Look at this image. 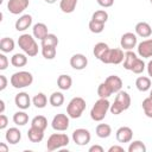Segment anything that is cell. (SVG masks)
<instances>
[{"label":"cell","mask_w":152,"mask_h":152,"mask_svg":"<svg viewBox=\"0 0 152 152\" xmlns=\"http://www.w3.org/2000/svg\"><path fill=\"white\" fill-rule=\"evenodd\" d=\"M18 45L24 51V53H26L30 57H34L38 55V44H37L33 34L24 33V34L19 36Z\"/></svg>","instance_id":"6da1fadb"},{"label":"cell","mask_w":152,"mask_h":152,"mask_svg":"<svg viewBox=\"0 0 152 152\" xmlns=\"http://www.w3.org/2000/svg\"><path fill=\"white\" fill-rule=\"evenodd\" d=\"M131 106V96L127 91H124V90H120L119 93H116V96H115V100H114V103L110 104V113L114 114V115H119L121 114L124 110H127Z\"/></svg>","instance_id":"7a4b0ae2"},{"label":"cell","mask_w":152,"mask_h":152,"mask_svg":"<svg viewBox=\"0 0 152 152\" xmlns=\"http://www.w3.org/2000/svg\"><path fill=\"white\" fill-rule=\"evenodd\" d=\"M110 108V103L108 101V99H99L94 106L91 107L90 109V118L91 120L94 121H102L106 115H107V112L109 110Z\"/></svg>","instance_id":"3957f363"},{"label":"cell","mask_w":152,"mask_h":152,"mask_svg":"<svg viewBox=\"0 0 152 152\" xmlns=\"http://www.w3.org/2000/svg\"><path fill=\"white\" fill-rule=\"evenodd\" d=\"M10 82H11V86L15 89H21V88H26L28 86L32 84L33 82V76L31 72L28 71H17L14 72L11 78H10Z\"/></svg>","instance_id":"277c9868"},{"label":"cell","mask_w":152,"mask_h":152,"mask_svg":"<svg viewBox=\"0 0 152 152\" xmlns=\"http://www.w3.org/2000/svg\"><path fill=\"white\" fill-rule=\"evenodd\" d=\"M86 107H87V103L83 97H80V96L72 97L66 106V114L71 119H78V118H81Z\"/></svg>","instance_id":"5b68a950"},{"label":"cell","mask_w":152,"mask_h":152,"mask_svg":"<svg viewBox=\"0 0 152 152\" xmlns=\"http://www.w3.org/2000/svg\"><path fill=\"white\" fill-rule=\"evenodd\" d=\"M69 142H70V139L65 133H52L48 139L46 148L48 151L59 150V148L68 146Z\"/></svg>","instance_id":"8992f818"},{"label":"cell","mask_w":152,"mask_h":152,"mask_svg":"<svg viewBox=\"0 0 152 152\" xmlns=\"http://www.w3.org/2000/svg\"><path fill=\"white\" fill-rule=\"evenodd\" d=\"M69 115L68 114H63V113H59V114H56L51 121V127L57 131V132H64L69 128V125H70V120H69Z\"/></svg>","instance_id":"52a82bcc"},{"label":"cell","mask_w":152,"mask_h":152,"mask_svg":"<svg viewBox=\"0 0 152 152\" xmlns=\"http://www.w3.org/2000/svg\"><path fill=\"white\" fill-rule=\"evenodd\" d=\"M90 132L86 128H77L72 132V141L78 146H84L90 142Z\"/></svg>","instance_id":"ba28073f"},{"label":"cell","mask_w":152,"mask_h":152,"mask_svg":"<svg viewBox=\"0 0 152 152\" xmlns=\"http://www.w3.org/2000/svg\"><path fill=\"white\" fill-rule=\"evenodd\" d=\"M30 5L28 0H8L7 2V10L12 14H20L23 13Z\"/></svg>","instance_id":"9c48e42d"},{"label":"cell","mask_w":152,"mask_h":152,"mask_svg":"<svg viewBox=\"0 0 152 152\" xmlns=\"http://www.w3.org/2000/svg\"><path fill=\"white\" fill-rule=\"evenodd\" d=\"M138 44V38L137 34L133 32H126L121 36L120 39V45L124 50H132L133 48H135Z\"/></svg>","instance_id":"30bf717a"},{"label":"cell","mask_w":152,"mask_h":152,"mask_svg":"<svg viewBox=\"0 0 152 152\" xmlns=\"http://www.w3.org/2000/svg\"><path fill=\"white\" fill-rule=\"evenodd\" d=\"M115 137L119 142H131L133 138V131L128 126H121L116 129Z\"/></svg>","instance_id":"8fae6325"},{"label":"cell","mask_w":152,"mask_h":152,"mask_svg":"<svg viewBox=\"0 0 152 152\" xmlns=\"http://www.w3.org/2000/svg\"><path fill=\"white\" fill-rule=\"evenodd\" d=\"M138 55L142 58H150L152 57V39H145L140 42L137 46Z\"/></svg>","instance_id":"7c38bea8"},{"label":"cell","mask_w":152,"mask_h":152,"mask_svg":"<svg viewBox=\"0 0 152 152\" xmlns=\"http://www.w3.org/2000/svg\"><path fill=\"white\" fill-rule=\"evenodd\" d=\"M70 65L75 70H83L88 65V58L83 53H75L70 58Z\"/></svg>","instance_id":"4fadbf2b"},{"label":"cell","mask_w":152,"mask_h":152,"mask_svg":"<svg viewBox=\"0 0 152 152\" xmlns=\"http://www.w3.org/2000/svg\"><path fill=\"white\" fill-rule=\"evenodd\" d=\"M14 103L15 106L19 108V109H27L30 108L31 106V99H30V95L25 91H21V93H18L14 97Z\"/></svg>","instance_id":"5bb4252c"},{"label":"cell","mask_w":152,"mask_h":152,"mask_svg":"<svg viewBox=\"0 0 152 152\" xmlns=\"http://www.w3.org/2000/svg\"><path fill=\"white\" fill-rule=\"evenodd\" d=\"M5 139H6V141H7L8 144H11V145L18 144V142L20 141V139H21V132H20V129L17 128V127H11V128H8V129L6 131V133H5Z\"/></svg>","instance_id":"9a60e30c"},{"label":"cell","mask_w":152,"mask_h":152,"mask_svg":"<svg viewBox=\"0 0 152 152\" xmlns=\"http://www.w3.org/2000/svg\"><path fill=\"white\" fill-rule=\"evenodd\" d=\"M32 25V15L31 14H23L21 17H19V19H17L14 27L17 31H26L30 26Z\"/></svg>","instance_id":"2e32d148"},{"label":"cell","mask_w":152,"mask_h":152,"mask_svg":"<svg viewBox=\"0 0 152 152\" xmlns=\"http://www.w3.org/2000/svg\"><path fill=\"white\" fill-rule=\"evenodd\" d=\"M135 34L141 38H148L152 34V27L146 21H140L135 25Z\"/></svg>","instance_id":"e0dca14e"},{"label":"cell","mask_w":152,"mask_h":152,"mask_svg":"<svg viewBox=\"0 0 152 152\" xmlns=\"http://www.w3.org/2000/svg\"><path fill=\"white\" fill-rule=\"evenodd\" d=\"M32 34H33L34 38H37L39 40H43L49 34L48 26L44 23H37V24H34L33 27H32Z\"/></svg>","instance_id":"ac0fdd59"},{"label":"cell","mask_w":152,"mask_h":152,"mask_svg":"<svg viewBox=\"0 0 152 152\" xmlns=\"http://www.w3.org/2000/svg\"><path fill=\"white\" fill-rule=\"evenodd\" d=\"M104 82L109 86V88L112 89L113 93H119V91L121 90V88H122V80H121L119 76H116V75H110V76H108V77L104 80Z\"/></svg>","instance_id":"d6986e66"},{"label":"cell","mask_w":152,"mask_h":152,"mask_svg":"<svg viewBox=\"0 0 152 152\" xmlns=\"http://www.w3.org/2000/svg\"><path fill=\"white\" fill-rule=\"evenodd\" d=\"M27 138L31 142H40L44 139V131L31 126L27 131Z\"/></svg>","instance_id":"ffe728a7"},{"label":"cell","mask_w":152,"mask_h":152,"mask_svg":"<svg viewBox=\"0 0 152 152\" xmlns=\"http://www.w3.org/2000/svg\"><path fill=\"white\" fill-rule=\"evenodd\" d=\"M124 58H125V53L122 49H119V48L110 49L109 64H120L124 62Z\"/></svg>","instance_id":"44dd1931"},{"label":"cell","mask_w":152,"mask_h":152,"mask_svg":"<svg viewBox=\"0 0 152 152\" xmlns=\"http://www.w3.org/2000/svg\"><path fill=\"white\" fill-rule=\"evenodd\" d=\"M135 87L139 91H147L151 89V78L146 76H139L135 80Z\"/></svg>","instance_id":"7402d4cb"},{"label":"cell","mask_w":152,"mask_h":152,"mask_svg":"<svg viewBox=\"0 0 152 152\" xmlns=\"http://www.w3.org/2000/svg\"><path fill=\"white\" fill-rule=\"evenodd\" d=\"M57 86L61 90H69L72 86V78L69 75H59L57 78Z\"/></svg>","instance_id":"603a6c76"},{"label":"cell","mask_w":152,"mask_h":152,"mask_svg":"<svg viewBox=\"0 0 152 152\" xmlns=\"http://www.w3.org/2000/svg\"><path fill=\"white\" fill-rule=\"evenodd\" d=\"M14 45H15L14 40L12 38H10V37H4L0 40V50L4 53L12 52L14 50Z\"/></svg>","instance_id":"cb8c5ba5"},{"label":"cell","mask_w":152,"mask_h":152,"mask_svg":"<svg viewBox=\"0 0 152 152\" xmlns=\"http://www.w3.org/2000/svg\"><path fill=\"white\" fill-rule=\"evenodd\" d=\"M11 64L15 68H21L27 64V57L26 53H14L11 57Z\"/></svg>","instance_id":"d4e9b609"},{"label":"cell","mask_w":152,"mask_h":152,"mask_svg":"<svg viewBox=\"0 0 152 152\" xmlns=\"http://www.w3.org/2000/svg\"><path fill=\"white\" fill-rule=\"evenodd\" d=\"M96 135L101 139H106L112 134V127L108 124H99L95 128Z\"/></svg>","instance_id":"484cf974"},{"label":"cell","mask_w":152,"mask_h":152,"mask_svg":"<svg viewBox=\"0 0 152 152\" xmlns=\"http://www.w3.org/2000/svg\"><path fill=\"white\" fill-rule=\"evenodd\" d=\"M77 6V0H61L59 8L63 13H72Z\"/></svg>","instance_id":"4316f807"},{"label":"cell","mask_w":152,"mask_h":152,"mask_svg":"<svg viewBox=\"0 0 152 152\" xmlns=\"http://www.w3.org/2000/svg\"><path fill=\"white\" fill-rule=\"evenodd\" d=\"M137 58H138L137 53H134L132 50H127L126 53H125V58H124V68L126 70L131 71V69H132L134 62L137 61Z\"/></svg>","instance_id":"83f0119b"},{"label":"cell","mask_w":152,"mask_h":152,"mask_svg":"<svg viewBox=\"0 0 152 152\" xmlns=\"http://www.w3.org/2000/svg\"><path fill=\"white\" fill-rule=\"evenodd\" d=\"M13 122L17 126H25L28 122V115L27 113H25L23 109L19 112H15L13 114Z\"/></svg>","instance_id":"f1b7e54d"},{"label":"cell","mask_w":152,"mask_h":152,"mask_svg":"<svg viewBox=\"0 0 152 152\" xmlns=\"http://www.w3.org/2000/svg\"><path fill=\"white\" fill-rule=\"evenodd\" d=\"M49 102L52 107H61L64 103V95L61 91H53L50 97H49Z\"/></svg>","instance_id":"f546056e"},{"label":"cell","mask_w":152,"mask_h":152,"mask_svg":"<svg viewBox=\"0 0 152 152\" xmlns=\"http://www.w3.org/2000/svg\"><path fill=\"white\" fill-rule=\"evenodd\" d=\"M32 103L34 104L36 108H39V109L45 108V106L48 104V97H46V95L44 93H38V94H36L33 96Z\"/></svg>","instance_id":"4dcf8cb0"},{"label":"cell","mask_w":152,"mask_h":152,"mask_svg":"<svg viewBox=\"0 0 152 152\" xmlns=\"http://www.w3.org/2000/svg\"><path fill=\"white\" fill-rule=\"evenodd\" d=\"M31 126L45 131L48 127V119L44 115H37L31 120Z\"/></svg>","instance_id":"1f68e13d"},{"label":"cell","mask_w":152,"mask_h":152,"mask_svg":"<svg viewBox=\"0 0 152 152\" xmlns=\"http://www.w3.org/2000/svg\"><path fill=\"white\" fill-rule=\"evenodd\" d=\"M108 49H109V46H108V44H107V43L100 42V43H96V44L94 45L93 53H94V56H95L97 59H100V58L102 57V55H103Z\"/></svg>","instance_id":"d6a6232c"},{"label":"cell","mask_w":152,"mask_h":152,"mask_svg":"<svg viewBox=\"0 0 152 152\" xmlns=\"http://www.w3.org/2000/svg\"><path fill=\"white\" fill-rule=\"evenodd\" d=\"M112 94H113V91H112V89L109 88V86L106 82H102V83L99 84V87H97V95L101 99H108Z\"/></svg>","instance_id":"836d02e7"},{"label":"cell","mask_w":152,"mask_h":152,"mask_svg":"<svg viewBox=\"0 0 152 152\" xmlns=\"http://www.w3.org/2000/svg\"><path fill=\"white\" fill-rule=\"evenodd\" d=\"M58 42H59V40H58V38H57L56 34L49 33L43 40H40V45H42V46H56V48H57Z\"/></svg>","instance_id":"e575fe53"},{"label":"cell","mask_w":152,"mask_h":152,"mask_svg":"<svg viewBox=\"0 0 152 152\" xmlns=\"http://www.w3.org/2000/svg\"><path fill=\"white\" fill-rule=\"evenodd\" d=\"M146 146L141 140H134L129 142L128 152H146Z\"/></svg>","instance_id":"d590c367"},{"label":"cell","mask_w":152,"mask_h":152,"mask_svg":"<svg viewBox=\"0 0 152 152\" xmlns=\"http://www.w3.org/2000/svg\"><path fill=\"white\" fill-rule=\"evenodd\" d=\"M56 46H42V55L45 59H53L56 57Z\"/></svg>","instance_id":"8d00e7d4"},{"label":"cell","mask_w":152,"mask_h":152,"mask_svg":"<svg viewBox=\"0 0 152 152\" xmlns=\"http://www.w3.org/2000/svg\"><path fill=\"white\" fill-rule=\"evenodd\" d=\"M91 19L95 20V21H100V23H103L106 24V21L108 20V13L104 11V10H99V11H95L91 15Z\"/></svg>","instance_id":"74e56055"},{"label":"cell","mask_w":152,"mask_h":152,"mask_svg":"<svg viewBox=\"0 0 152 152\" xmlns=\"http://www.w3.org/2000/svg\"><path fill=\"white\" fill-rule=\"evenodd\" d=\"M141 106H142V109H144L145 115L147 118H151L152 119V99L150 96L146 97V99H144Z\"/></svg>","instance_id":"f35d334b"},{"label":"cell","mask_w":152,"mask_h":152,"mask_svg":"<svg viewBox=\"0 0 152 152\" xmlns=\"http://www.w3.org/2000/svg\"><path fill=\"white\" fill-rule=\"evenodd\" d=\"M89 30L90 32L93 33H101L103 30H104V24L103 23H100V21H95V20H90L89 21Z\"/></svg>","instance_id":"ab89813d"},{"label":"cell","mask_w":152,"mask_h":152,"mask_svg":"<svg viewBox=\"0 0 152 152\" xmlns=\"http://www.w3.org/2000/svg\"><path fill=\"white\" fill-rule=\"evenodd\" d=\"M145 66H146V64H145V62L141 59V58H137V61L134 62V64H133V66H132V69H131V71L133 72V74H137V75H139V74H141L144 70H145Z\"/></svg>","instance_id":"60d3db41"},{"label":"cell","mask_w":152,"mask_h":152,"mask_svg":"<svg viewBox=\"0 0 152 152\" xmlns=\"http://www.w3.org/2000/svg\"><path fill=\"white\" fill-rule=\"evenodd\" d=\"M8 58L6 57V55L2 52L0 53V70H6L8 66Z\"/></svg>","instance_id":"b9f144b4"},{"label":"cell","mask_w":152,"mask_h":152,"mask_svg":"<svg viewBox=\"0 0 152 152\" xmlns=\"http://www.w3.org/2000/svg\"><path fill=\"white\" fill-rule=\"evenodd\" d=\"M8 124V118L2 113L0 114V129H5Z\"/></svg>","instance_id":"7bdbcfd3"},{"label":"cell","mask_w":152,"mask_h":152,"mask_svg":"<svg viewBox=\"0 0 152 152\" xmlns=\"http://www.w3.org/2000/svg\"><path fill=\"white\" fill-rule=\"evenodd\" d=\"M97 4L101 6V7H104V8H108V7H112L113 4H114V0H96Z\"/></svg>","instance_id":"ee69618b"},{"label":"cell","mask_w":152,"mask_h":152,"mask_svg":"<svg viewBox=\"0 0 152 152\" xmlns=\"http://www.w3.org/2000/svg\"><path fill=\"white\" fill-rule=\"evenodd\" d=\"M7 83H8V80L6 78V76L0 75V90H5L7 87Z\"/></svg>","instance_id":"f6af8a7d"},{"label":"cell","mask_w":152,"mask_h":152,"mask_svg":"<svg viewBox=\"0 0 152 152\" xmlns=\"http://www.w3.org/2000/svg\"><path fill=\"white\" fill-rule=\"evenodd\" d=\"M124 147L122 146H119V145H114V146H110L108 148V152H124Z\"/></svg>","instance_id":"bcb514c9"},{"label":"cell","mask_w":152,"mask_h":152,"mask_svg":"<svg viewBox=\"0 0 152 152\" xmlns=\"http://www.w3.org/2000/svg\"><path fill=\"white\" fill-rule=\"evenodd\" d=\"M89 152H103V147L100 145H93L89 147Z\"/></svg>","instance_id":"7dc6e473"},{"label":"cell","mask_w":152,"mask_h":152,"mask_svg":"<svg viewBox=\"0 0 152 152\" xmlns=\"http://www.w3.org/2000/svg\"><path fill=\"white\" fill-rule=\"evenodd\" d=\"M146 68H147V74H148V76L152 78V59H151V61L147 63Z\"/></svg>","instance_id":"c3c4849f"},{"label":"cell","mask_w":152,"mask_h":152,"mask_svg":"<svg viewBox=\"0 0 152 152\" xmlns=\"http://www.w3.org/2000/svg\"><path fill=\"white\" fill-rule=\"evenodd\" d=\"M8 151V146L5 142H0V152H7Z\"/></svg>","instance_id":"681fc988"},{"label":"cell","mask_w":152,"mask_h":152,"mask_svg":"<svg viewBox=\"0 0 152 152\" xmlns=\"http://www.w3.org/2000/svg\"><path fill=\"white\" fill-rule=\"evenodd\" d=\"M0 114H2L4 112H5V102H4V100H0Z\"/></svg>","instance_id":"f907efd6"},{"label":"cell","mask_w":152,"mask_h":152,"mask_svg":"<svg viewBox=\"0 0 152 152\" xmlns=\"http://www.w3.org/2000/svg\"><path fill=\"white\" fill-rule=\"evenodd\" d=\"M44 1H45L46 4H55L57 0H44Z\"/></svg>","instance_id":"816d5d0a"},{"label":"cell","mask_w":152,"mask_h":152,"mask_svg":"<svg viewBox=\"0 0 152 152\" xmlns=\"http://www.w3.org/2000/svg\"><path fill=\"white\" fill-rule=\"evenodd\" d=\"M150 97L152 99V89H150Z\"/></svg>","instance_id":"f5cc1de1"},{"label":"cell","mask_w":152,"mask_h":152,"mask_svg":"<svg viewBox=\"0 0 152 152\" xmlns=\"http://www.w3.org/2000/svg\"><path fill=\"white\" fill-rule=\"evenodd\" d=\"M150 2H151V5H152V0H150Z\"/></svg>","instance_id":"db71d44e"}]
</instances>
